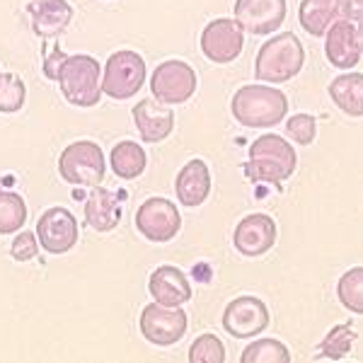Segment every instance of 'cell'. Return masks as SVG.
Here are the masks:
<instances>
[{
    "label": "cell",
    "instance_id": "6da1fadb",
    "mask_svg": "<svg viewBox=\"0 0 363 363\" xmlns=\"http://www.w3.org/2000/svg\"><path fill=\"white\" fill-rule=\"evenodd\" d=\"M298 165L296 150L279 133H264L250 145V157L245 162V174L252 182H269L281 186L294 177Z\"/></svg>",
    "mask_w": 363,
    "mask_h": 363
},
{
    "label": "cell",
    "instance_id": "7a4b0ae2",
    "mask_svg": "<svg viewBox=\"0 0 363 363\" xmlns=\"http://www.w3.org/2000/svg\"><path fill=\"white\" fill-rule=\"evenodd\" d=\"M230 112L247 128H272L284 121L289 99L272 85H245L233 95Z\"/></svg>",
    "mask_w": 363,
    "mask_h": 363
},
{
    "label": "cell",
    "instance_id": "3957f363",
    "mask_svg": "<svg viewBox=\"0 0 363 363\" xmlns=\"http://www.w3.org/2000/svg\"><path fill=\"white\" fill-rule=\"evenodd\" d=\"M306 66V49L294 32L274 34L262 44L255 61V75L262 83L279 85L294 80Z\"/></svg>",
    "mask_w": 363,
    "mask_h": 363
},
{
    "label": "cell",
    "instance_id": "277c9868",
    "mask_svg": "<svg viewBox=\"0 0 363 363\" xmlns=\"http://www.w3.org/2000/svg\"><path fill=\"white\" fill-rule=\"evenodd\" d=\"M58 87L73 107H95L102 99V66L90 54H70L58 68Z\"/></svg>",
    "mask_w": 363,
    "mask_h": 363
},
{
    "label": "cell",
    "instance_id": "5b68a950",
    "mask_svg": "<svg viewBox=\"0 0 363 363\" xmlns=\"http://www.w3.org/2000/svg\"><path fill=\"white\" fill-rule=\"evenodd\" d=\"M104 153L92 140H75L58 157V174L75 186H97L104 179Z\"/></svg>",
    "mask_w": 363,
    "mask_h": 363
},
{
    "label": "cell",
    "instance_id": "8992f818",
    "mask_svg": "<svg viewBox=\"0 0 363 363\" xmlns=\"http://www.w3.org/2000/svg\"><path fill=\"white\" fill-rule=\"evenodd\" d=\"M145 61L136 51H116L107 58L102 70V92L112 99H128L145 83Z\"/></svg>",
    "mask_w": 363,
    "mask_h": 363
},
{
    "label": "cell",
    "instance_id": "52a82bcc",
    "mask_svg": "<svg viewBox=\"0 0 363 363\" xmlns=\"http://www.w3.org/2000/svg\"><path fill=\"white\" fill-rule=\"evenodd\" d=\"M196 73L184 61H162L150 75V92L162 104H184L196 92Z\"/></svg>",
    "mask_w": 363,
    "mask_h": 363
},
{
    "label": "cell",
    "instance_id": "ba28073f",
    "mask_svg": "<svg viewBox=\"0 0 363 363\" xmlns=\"http://www.w3.org/2000/svg\"><path fill=\"white\" fill-rule=\"evenodd\" d=\"M182 216L169 199L153 196L143 201L136 211V230L150 242H169L177 238Z\"/></svg>",
    "mask_w": 363,
    "mask_h": 363
},
{
    "label": "cell",
    "instance_id": "9c48e42d",
    "mask_svg": "<svg viewBox=\"0 0 363 363\" xmlns=\"http://www.w3.org/2000/svg\"><path fill=\"white\" fill-rule=\"evenodd\" d=\"M140 335L155 347H172L186 335V313L177 308H167L160 303L145 306L140 313Z\"/></svg>",
    "mask_w": 363,
    "mask_h": 363
},
{
    "label": "cell",
    "instance_id": "30bf717a",
    "mask_svg": "<svg viewBox=\"0 0 363 363\" xmlns=\"http://www.w3.org/2000/svg\"><path fill=\"white\" fill-rule=\"evenodd\" d=\"M37 238L39 247H44L49 255H66L78 245V220L68 208L51 206L39 216Z\"/></svg>",
    "mask_w": 363,
    "mask_h": 363
},
{
    "label": "cell",
    "instance_id": "8fae6325",
    "mask_svg": "<svg viewBox=\"0 0 363 363\" xmlns=\"http://www.w3.org/2000/svg\"><path fill=\"white\" fill-rule=\"evenodd\" d=\"M269 322H272L269 308L255 296H240L223 310V330L233 339H252L262 335Z\"/></svg>",
    "mask_w": 363,
    "mask_h": 363
},
{
    "label": "cell",
    "instance_id": "7c38bea8",
    "mask_svg": "<svg viewBox=\"0 0 363 363\" xmlns=\"http://www.w3.org/2000/svg\"><path fill=\"white\" fill-rule=\"evenodd\" d=\"M245 46V32L230 17H218V20L208 22L201 32V51L208 61L225 66L233 63L242 54Z\"/></svg>",
    "mask_w": 363,
    "mask_h": 363
},
{
    "label": "cell",
    "instance_id": "4fadbf2b",
    "mask_svg": "<svg viewBox=\"0 0 363 363\" xmlns=\"http://www.w3.org/2000/svg\"><path fill=\"white\" fill-rule=\"evenodd\" d=\"M286 0H235L233 20L252 37H267L286 22Z\"/></svg>",
    "mask_w": 363,
    "mask_h": 363
},
{
    "label": "cell",
    "instance_id": "5bb4252c",
    "mask_svg": "<svg viewBox=\"0 0 363 363\" xmlns=\"http://www.w3.org/2000/svg\"><path fill=\"white\" fill-rule=\"evenodd\" d=\"M277 223L267 213L245 216L233 233V245L245 257H262L277 242Z\"/></svg>",
    "mask_w": 363,
    "mask_h": 363
},
{
    "label": "cell",
    "instance_id": "9a60e30c",
    "mask_svg": "<svg viewBox=\"0 0 363 363\" xmlns=\"http://www.w3.org/2000/svg\"><path fill=\"white\" fill-rule=\"evenodd\" d=\"M325 56L337 70H351L359 66L361 61V49L356 42V29L354 22L349 20H337L335 25L325 32Z\"/></svg>",
    "mask_w": 363,
    "mask_h": 363
},
{
    "label": "cell",
    "instance_id": "2e32d148",
    "mask_svg": "<svg viewBox=\"0 0 363 363\" xmlns=\"http://www.w3.org/2000/svg\"><path fill=\"white\" fill-rule=\"evenodd\" d=\"M133 124L145 143H160L174 128V112L155 97H145L133 107Z\"/></svg>",
    "mask_w": 363,
    "mask_h": 363
},
{
    "label": "cell",
    "instance_id": "e0dca14e",
    "mask_svg": "<svg viewBox=\"0 0 363 363\" xmlns=\"http://www.w3.org/2000/svg\"><path fill=\"white\" fill-rule=\"evenodd\" d=\"M148 291L155 303L167 308H177L191 301V284L184 272L172 264L157 267L148 279Z\"/></svg>",
    "mask_w": 363,
    "mask_h": 363
},
{
    "label": "cell",
    "instance_id": "ac0fdd59",
    "mask_svg": "<svg viewBox=\"0 0 363 363\" xmlns=\"http://www.w3.org/2000/svg\"><path fill=\"white\" fill-rule=\"evenodd\" d=\"M27 13L32 17L34 34L42 39L61 37L73 20V8L68 0H34L27 5Z\"/></svg>",
    "mask_w": 363,
    "mask_h": 363
},
{
    "label": "cell",
    "instance_id": "d6986e66",
    "mask_svg": "<svg viewBox=\"0 0 363 363\" xmlns=\"http://www.w3.org/2000/svg\"><path fill=\"white\" fill-rule=\"evenodd\" d=\"M174 194L184 208H196L211 194V169L203 160H189L177 172L174 179Z\"/></svg>",
    "mask_w": 363,
    "mask_h": 363
},
{
    "label": "cell",
    "instance_id": "ffe728a7",
    "mask_svg": "<svg viewBox=\"0 0 363 363\" xmlns=\"http://www.w3.org/2000/svg\"><path fill=\"white\" fill-rule=\"evenodd\" d=\"M85 223L97 233H109L121 223V199L116 191L92 186L85 201Z\"/></svg>",
    "mask_w": 363,
    "mask_h": 363
},
{
    "label": "cell",
    "instance_id": "44dd1931",
    "mask_svg": "<svg viewBox=\"0 0 363 363\" xmlns=\"http://www.w3.org/2000/svg\"><path fill=\"white\" fill-rule=\"evenodd\" d=\"M339 0H301L298 20L310 37H325V32L339 20Z\"/></svg>",
    "mask_w": 363,
    "mask_h": 363
},
{
    "label": "cell",
    "instance_id": "7402d4cb",
    "mask_svg": "<svg viewBox=\"0 0 363 363\" xmlns=\"http://www.w3.org/2000/svg\"><path fill=\"white\" fill-rule=\"evenodd\" d=\"M327 92L347 116H363V73L337 75Z\"/></svg>",
    "mask_w": 363,
    "mask_h": 363
},
{
    "label": "cell",
    "instance_id": "603a6c76",
    "mask_svg": "<svg viewBox=\"0 0 363 363\" xmlns=\"http://www.w3.org/2000/svg\"><path fill=\"white\" fill-rule=\"evenodd\" d=\"M109 162H112V169L119 179H136L143 174L145 165H148V157H145V150L138 143L121 140V143H116L112 148Z\"/></svg>",
    "mask_w": 363,
    "mask_h": 363
},
{
    "label": "cell",
    "instance_id": "cb8c5ba5",
    "mask_svg": "<svg viewBox=\"0 0 363 363\" xmlns=\"http://www.w3.org/2000/svg\"><path fill=\"white\" fill-rule=\"evenodd\" d=\"M27 223V203L15 191L0 189V235L17 233Z\"/></svg>",
    "mask_w": 363,
    "mask_h": 363
},
{
    "label": "cell",
    "instance_id": "d4e9b609",
    "mask_svg": "<svg viewBox=\"0 0 363 363\" xmlns=\"http://www.w3.org/2000/svg\"><path fill=\"white\" fill-rule=\"evenodd\" d=\"M356 339H359V335H356V330L351 327V322H349V325L332 327L330 335L322 339V344H320V356H322V359L342 361L344 356L351 354Z\"/></svg>",
    "mask_w": 363,
    "mask_h": 363
},
{
    "label": "cell",
    "instance_id": "484cf974",
    "mask_svg": "<svg viewBox=\"0 0 363 363\" xmlns=\"http://www.w3.org/2000/svg\"><path fill=\"white\" fill-rule=\"evenodd\" d=\"M242 363H289L291 351L279 339H257L240 356Z\"/></svg>",
    "mask_w": 363,
    "mask_h": 363
},
{
    "label": "cell",
    "instance_id": "4316f807",
    "mask_svg": "<svg viewBox=\"0 0 363 363\" xmlns=\"http://www.w3.org/2000/svg\"><path fill=\"white\" fill-rule=\"evenodd\" d=\"M337 296L344 308L356 315H363V267H354L339 279Z\"/></svg>",
    "mask_w": 363,
    "mask_h": 363
},
{
    "label": "cell",
    "instance_id": "83f0119b",
    "mask_svg": "<svg viewBox=\"0 0 363 363\" xmlns=\"http://www.w3.org/2000/svg\"><path fill=\"white\" fill-rule=\"evenodd\" d=\"M27 85L20 75L3 73L0 78V114H15L25 107Z\"/></svg>",
    "mask_w": 363,
    "mask_h": 363
},
{
    "label": "cell",
    "instance_id": "f1b7e54d",
    "mask_svg": "<svg viewBox=\"0 0 363 363\" xmlns=\"http://www.w3.org/2000/svg\"><path fill=\"white\" fill-rule=\"evenodd\" d=\"M189 361L191 363H223L225 361V347L216 335H201L194 339L189 347Z\"/></svg>",
    "mask_w": 363,
    "mask_h": 363
},
{
    "label": "cell",
    "instance_id": "f546056e",
    "mask_svg": "<svg viewBox=\"0 0 363 363\" xmlns=\"http://www.w3.org/2000/svg\"><path fill=\"white\" fill-rule=\"evenodd\" d=\"M286 133L298 145H310L318 136V121L313 114H294L286 121Z\"/></svg>",
    "mask_w": 363,
    "mask_h": 363
},
{
    "label": "cell",
    "instance_id": "4dcf8cb0",
    "mask_svg": "<svg viewBox=\"0 0 363 363\" xmlns=\"http://www.w3.org/2000/svg\"><path fill=\"white\" fill-rule=\"evenodd\" d=\"M10 255L15 262H29L39 255V238L32 230H22L10 245Z\"/></svg>",
    "mask_w": 363,
    "mask_h": 363
},
{
    "label": "cell",
    "instance_id": "1f68e13d",
    "mask_svg": "<svg viewBox=\"0 0 363 363\" xmlns=\"http://www.w3.org/2000/svg\"><path fill=\"white\" fill-rule=\"evenodd\" d=\"M339 15L349 22L363 20V0H339Z\"/></svg>",
    "mask_w": 363,
    "mask_h": 363
},
{
    "label": "cell",
    "instance_id": "d6a6232c",
    "mask_svg": "<svg viewBox=\"0 0 363 363\" xmlns=\"http://www.w3.org/2000/svg\"><path fill=\"white\" fill-rule=\"evenodd\" d=\"M66 58V54H63L61 49H54L51 51V56H46L44 61V73L49 80H56L58 78V68H61V61Z\"/></svg>",
    "mask_w": 363,
    "mask_h": 363
},
{
    "label": "cell",
    "instance_id": "836d02e7",
    "mask_svg": "<svg viewBox=\"0 0 363 363\" xmlns=\"http://www.w3.org/2000/svg\"><path fill=\"white\" fill-rule=\"evenodd\" d=\"M354 29H356V42H359V49H361V54H363V20L354 22Z\"/></svg>",
    "mask_w": 363,
    "mask_h": 363
},
{
    "label": "cell",
    "instance_id": "e575fe53",
    "mask_svg": "<svg viewBox=\"0 0 363 363\" xmlns=\"http://www.w3.org/2000/svg\"><path fill=\"white\" fill-rule=\"evenodd\" d=\"M0 78H3V73H0Z\"/></svg>",
    "mask_w": 363,
    "mask_h": 363
}]
</instances>
